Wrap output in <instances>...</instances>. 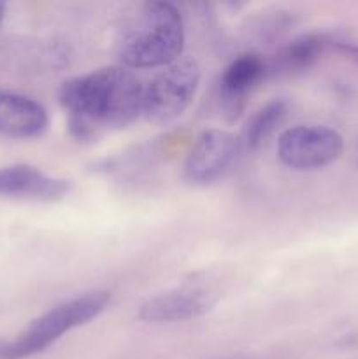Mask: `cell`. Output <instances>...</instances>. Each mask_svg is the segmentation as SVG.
Wrapping results in <instances>:
<instances>
[{"instance_id":"6da1fadb","label":"cell","mask_w":358,"mask_h":359,"mask_svg":"<svg viewBox=\"0 0 358 359\" xmlns=\"http://www.w3.org/2000/svg\"><path fill=\"white\" fill-rule=\"evenodd\" d=\"M144 90L133 70L123 65L104 67L65 81L58 100L69 116L72 135L91 140L137 119L142 112Z\"/></svg>"},{"instance_id":"7a4b0ae2","label":"cell","mask_w":358,"mask_h":359,"mask_svg":"<svg viewBox=\"0 0 358 359\" xmlns=\"http://www.w3.org/2000/svg\"><path fill=\"white\" fill-rule=\"evenodd\" d=\"M185 48V23L175 6L144 2L128 18L118 41L126 69H153L178 62Z\"/></svg>"},{"instance_id":"3957f363","label":"cell","mask_w":358,"mask_h":359,"mask_svg":"<svg viewBox=\"0 0 358 359\" xmlns=\"http://www.w3.org/2000/svg\"><path fill=\"white\" fill-rule=\"evenodd\" d=\"M111 293L104 290L90 291L62 302L30 323L16 340L6 344L2 359H25L42 353L62 339V335L88 325L107 309Z\"/></svg>"},{"instance_id":"277c9868","label":"cell","mask_w":358,"mask_h":359,"mask_svg":"<svg viewBox=\"0 0 358 359\" xmlns=\"http://www.w3.org/2000/svg\"><path fill=\"white\" fill-rule=\"evenodd\" d=\"M200 83V67L193 60H181L158 74L144 90L142 114L153 125L175 121L192 104Z\"/></svg>"},{"instance_id":"5b68a950","label":"cell","mask_w":358,"mask_h":359,"mask_svg":"<svg viewBox=\"0 0 358 359\" xmlns=\"http://www.w3.org/2000/svg\"><path fill=\"white\" fill-rule=\"evenodd\" d=\"M344 140L337 130L325 125H297L277 139V156L291 170H319L343 154Z\"/></svg>"},{"instance_id":"8992f818","label":"cell","mask_w":358,"mask_h":359,"mask_svg":"<svg viewBox=\"0 0 358 359\" xmlns=\"http://www.w3.org/2000/svg\"><path fill=\"white\" fill-rule=\"evenodd\" d=\"M241 153V140L234 133L220 128L204 130L186 156V177L197 184H211L225 175Z\"/></svg>"},{"instance_id":"52a82bcc","label":"cell","mask_w":358,"mask_h":359,"mask_svg":"<svg viewBox=\"0 0 358 359\" xmlns=\"http://www.w3.org/2000/svg\"><path fill=\"white\" fill-rule=\"evenodd\" d=\"M218 293L202 284H185L144 302L139 309V319L147 323L190 321L213 311Z\"/></svg>"},{"instance_id":"ba28073f","label":"cell","mask_w":358,"mask_h":359,"mask_svg":"<svg viewBox=\"0 0 358 359\" xmlns=\"http://www.w3.org/2000/svg\"><path fill=\"white\" fill-rule=\"evenodd\" d=\"M265 74L267 63L255 53L241 55L225 69L220 79V100L221 109L230 121L242 114L248 97L262 83Z\"/></svg>"},{"instance_id":"9c48e42d","label":"cell","mask_w":358,"mask_h":359,"mask_svg":"<svg viewBox=\"0 0 358 359\" xmlns=\"http://www.w3.org/2000/svg\"><path fill=\"white\" fill-rule=\"evenodd\" d=\"M70 191V182L53 177L32 165H9L0 168V196L56 202Z\"/></svg>"},{"instance_id":"30bf717a","label":"cell","mask_w":358,"mask_h":359,"mask_svg":"<svg viewBox=\"0 0 358 359\" xmlns=\"http://www.w3.org/2000/svg\"><path fill=\"white\" fill-rule=\"evenodd\" d=\"M46 109L34 98L0 90V135L9 139H35L48 130Z\"/></svg>"},{"instance_id":"8fae6325","label":"cell","mask_w":358,"mask_h":359,"mask_svg":"<svg viewBox=\"0 0 358 359\" xmlns=\"http://www.w3.org/2000/svg\"><path fill=\"white\" fill-rule=\"evenodd\" d=\"M288 116V102L283 98L269 102L260 107L242 128L239 135L242 151H256L265 140L274 135L277 128L284 123Z\"/></svg>"},{"instance_id":"7c38bea8","label":"cell","mask_w":358,"mask_h":359,"mask_svg":"<svg viewBox=\"0 0 358 359\" xmlns=\"http://www.w3.org/2000/svg\"><path fill=\"white\" fill-rule=\"evenodd\" d=\"M325 44L326 42L321 35H300L277 53L270 70L274 74H286V76L304 72L321 56Z\"/></svg>"},{"instance_id":"4fadbf2b","label":"cell","mask_w":358,"mask_h":359,"mask_svg":"<svg viewBox=\"0 0 358 359\" xmlns=\"http://www.w3.org/2000/svg\"><path fill=\"white\" fill-rule=\"evenodd\" d=\"M337 49L343 51L346 56H350L351 60L358 62V46L350 44V42H337Z\"/></svg>"},{"instance_id":"5bb4252c","label":"cell","mask_w":358,"mask_h":359,"mask_svg":"<svg viewBox=\"0 0 358 359\" xmlns=\"http://www.w3.org/2000/svg\"><path fill=\"white\" fill-rule=\"evenodd\" d=\"M4 16H6V4L0 2V25H2Z\"/></svg>"},{"instance_id":"9a60e30c","label":"cell","mask_w":358,"mask_h":359,"mask_svg":"<svg viewBox=\"0 0 358 359\" xmlns=\"http://www.w3.org/2000/svg\"><path fill=\"white\" fill-rule=\"evenodd\" d=\"M4 349H6V344L0 342V358H4Z\"/></svg>"},{"instance_id":"2e32d148","label":"cell","mask_w":358,"mask_h":359,"mask_svg":"<svg viewBox=\"0 0 358 359\" xmlns=\"http://www.w3.org/2000/svg\"><path fill=\"white\" fill-rule=\"evenodd\" d=\"M237 359H239V358H237Z\"/></svg>"}]
</instances>
